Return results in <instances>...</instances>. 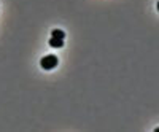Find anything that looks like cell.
<instances>
[{
    "label": "cell",
    "mask_w": 159,
    "mask_h": 132,
    "mask_svg": "<svg viewBox=\"0 0 159 132\" xmlns=\"http://www.w3.org/2000/svg\"><path fill=\"white\" fill-rule=\"evenodd\" d=\"M57 64H59L57 56H54V54H48V56L42 57V61H40V67H42L43 70H52Z\"/></svg>",
    "instance_id": "6da1fadb"
},
{
    "label": "cell",
    "mask_w": 159,
    "mask_h": 132,
    "mask_svg": "<svg viewBox=\"0 0 159 132\" xmlns=\"http://www.w3.org/2000/svg\"><path fill=\"white\" fill-rule=\"evenodd\" d=\"M49 46H52V48H62V46H64V40L51 37V38H49Z\"/></svg>",
    "instance_id": "7a4b0ae2"
},
{
    "label": "cell",
    "mask_w": 159,
    "mask_h": 132,
    "mask_svg": "<svg viewBox=\"0 0 159 132\" xmlns=\"http://www.w3.org/2000/svg\"><path fill=\"white\" fill-rule=\"evenodd\" d=\"M51 37L64 40V38H65V32H64V30H59V29H54V30H51Z\"/></svg>",
    "instance_id": "3957f363"
}]
</instances>
